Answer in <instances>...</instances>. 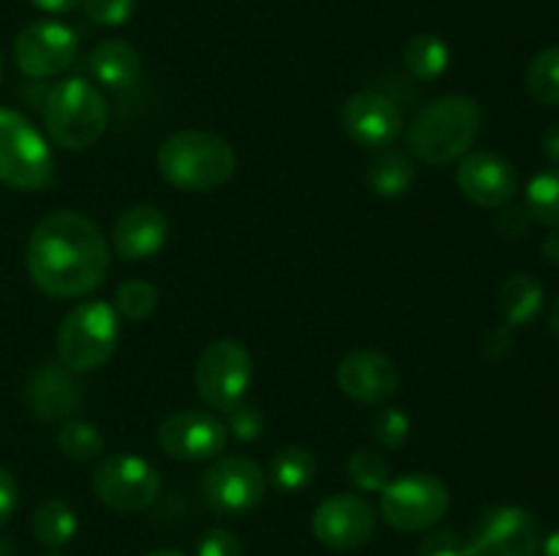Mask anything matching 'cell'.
I'll return each instance as SVG.
<instances>
[{
  "mask_svg": "<svg viewBox=\"0 0 559 556\" xmlns=\"http://www.w3.org/2000/svg\"><path fill=\"white\" fill-rule=\"evenodd\" d=\"M418 556H469V537L459 529H429L420 540Z\"/></svg>",
  "mask_w": 559,
  "mask_h": 556,
  "instance_id": "d6a6232c",
  "label": "cell"
},
{
  "mask_svg": "<svg viewBox=\"0 0 559 556\" xmlns=\"http://www.w3.org/2000/svg\"><path fill=\"white\" fill-rule=\"evenodd\" d=\"M544 283L530 276V273H516V276L506 278L500 292H497V309H500L502 322L511 327L533 325L540 311H544Z\"/></svg>",
  "mask_w": 559,
  "mask_h": 556,
  "instance_id": "44dd1931",
  "label": "cell"
},
{
  "mask_svg": "<svg viewBox=\"0 0 559 556\" xmlns=\"http://www.w3.org/2000/svg\"><path fill=\"white\" fill-rule=\"evenodd\" d=\"M47 556H60V554H47Z\"/></svg>",
  "mask_w": 559,
  "mask_h": 556,
  "instance_id": "bcb514c9",
  "label": "cell"
},
{
  "mask_svg": "<svg viewBox=\"0 0 559 556\" xmlns=\"http://www.w3.org/2000/svg\"><path fill=\"white\" fill-rule=\"evenodd\" d=\"M371 436L382 450H402L409 439V418L404 409L382 403L371 418Z\"/></svg>",
  "mask_w": 559,
  "mask_h": 556,
  "instance_id": "4dcf8cb0",
  "label": "cell"
},
{
  "mask_svg": "<svg viewBox=\"0 0 559 556\" xmlns=\"http://www.w3.org/2000/svg\"><path fill=\"white\" fill-rule=\"evenodd\" d=\"M31 3L47 14H69V11L80 9L82 0H31Z\"/></svg>",
  "mask_w": 559,
  "mask_h": 556,
  "instance_id": "ab89813d",
  "label": "cell"
},
{
  "mask_svg": "<svg viewBox=\"0 0 559 556\" xmlns=\"http://www.w3.org/2000/svg\"><path fill=\"white\" fill-rule=\"evenodd\" d=\"M267 478L257 461L246 456H218L202 474V496L218 516H246L262 505Z\"/></svg>",
  "mask_w": 559,
  "mask_h": 556,
  "instance_id": "30bf717a",
  "label": "cell"
},
{
  "mask_svg": "<svg viewBox=\"0 0 559 556\" xmlns=\"http://www.w3.org/2000/svg\"><path fill=\"white\" fill-rule=\"evenodd\" d=\"M524 205L538 223L549 229L559 227V167L544 169L530 180Z\"/></svg>",
  "mask_w": 559,
  "mask_h": 556,
  "instance_id": "4316f807",
  "label": "cell"
},
{
  "mask_svg": "<svg viewBox=\"0 0 559 556\" xmlns=\"http://www.w3.org/2000/svg\"><path fill=\"white\" fill-rule=\"evenodd\" d=\"M145 556H186V554H180V551L175 548H156V551H147Z\"/></svg>",
  "mask_w": 559,
  "mask_h": 556,
  "instance_id": "ee69618b",
  "label": "cell"
},
{
  "mask_svg": "<svg viewBox=\"0 0 559 556\" xmlns=\"http://www.w3.org/2000/svg\"><path fill=\"white\" fill-rule=\"evenodd\" d=\"M540 545L538 518L519 505L491 507L469 534V556H538Z\"/></svg>",
  "mask_w": 559,
  "mask_h": 556,
  "instance_id": "8fae6325",
  "label": "cell"
},
{
  "mask_svg": "<svg viewBox=\"0 0 559 556\" xmlns=\"http://www.w3.org/2000/svg\"><path fill=\"white\" fill-rule=\"evenodd\" d=\"M456 185L473 205L497 210V207L516 200L519 172L500 153L469 150L459 161Z\"/></svg>",
  "mask_w": 559,
  "mask_h": 556,
  "instance_id": "2e32d148",
  "label": "cell"
},
{
  "mask_svg": "<svg viewBox=\"0 0 559 556\" xmlns=\"http://www.w3.org/2000/svg\"><path fill=\"white\" fill-rule=\"evenodd\" d=\"M366 183L382 200H399L413 189L415 167L407 153L385 147V150H377V156L369 161Z\"/></svg>",
  "mask_w": 559,
  "mask_h": 556,
  "instance_id": "7402d4cb",
  "label": "cell"
},
{
  "mask_svg": "<svg viewBox=\"0 0 559 556\" xmlns=\"http://www.w3.org/2000/svg\"><path fill=\"white\" fill-rule=\"evenodd\" d=\"M451 510V491L437 474L409 472L380 491V516L396 532H429Z\"/></svg>",
  "mask_w": 559,
  "mask_h": 556,
  "instance_id": "52a82bcc",
  "label": "cell"
},
{
  "mask_svg": "<svg viewBox=\"0 0 559 556\" xmlns=\"http://www.w3.org/2000/svg\"><path fill=\"white\" fill-rule=\"evenodd\" d=\"M197 556H243V543L229 529H207L197 540Z\"/></svg>",
  "mask_w": 559,
  "mask_h": 556,
  "instance_id": "d590c367",
  "label": "cell"
},
{
  "mask_svg": "<svg viewBox=\"0 0 559 556\" xmlns=\"http://www.w3.org/2000/svg\"><path fill=\"white\" fill-rule=\"evenodd\" d=\"M156 167L173 189L205 194L233 180L238 156L235 147L213 131L180 129L158 145Z\"/></svg>",
  "mask_w": 559,
  "mask_h": 556,
  "instance_id": "3957f363",
  "label": "cell"
},
{
  "mask_svg": "<svg viewBox=\"0 0 559 556\" xmlns=\"http://www.w3.org/2000/svg\"><path fill=\"white\" fill-rule=\"evenodd\" d=\"M540 150H544V156L549 158L551 164L559 167V120L544 131V136H540Z\"/></svg>",
  "mask_w": 559,
  "mask_h": 556,
  "instance_id": "f35d334b",
  "label": "cell"
},
{
  "mask_svg": "<svg viewBox=\"0 0 559 556\" xmlns=\"http://www.w3.org/2000/svg\"><path fill=\"white\" fill-rule=\"evenodd\" d=\"M549 330L559 341V294L555 298V303H551V311H549Z\"/></svg>",
  "mask_w": 559,
  "mask_h": 556,
  "instance_id": "7bdbcfd3",
  "label": "cell"
},
{
  "mask_svg": "<svg viewBox=\"0 0 559 556\" xmlns=\"http://www.w3.org/2000/svg\"><path fill=\"white\" fill-rule=\"evenodd\" d=\"M33 534L47 548H63L76 534V512L63 499H44L33 510Z\"/></svg>",
  "mask_w": 559,
  "mask_h": 556,
  "instance_id": "d4e9b609",
  "label": "cell"
},
{
  "mask_svg": "<svg viewBox=\"0 0 559 556\" xmlns=\"http://www.w3.org/2000/svg\"><path fill=\"white\" fill-rule=\"evenodd\" d=\"M80 55L74 27L55 20H38L22 27L14 38V63L31 80L60 76Z\"/></svg>",
  "mask_w": 559,
  "mask_h": 556,
  "instance_id": "7c38bea8",
  "label": "cell"
},
{
  "mask_svg": "<svg viewBox=\"0 0 559 556\" xmlns=\"http://www.w3.org/2000/svg\"><path fill=\"white\" fill-rule=\"evenodd\" d=\"M120 341V316L107 300H82L58 327V360L74 374H91L109 363Z\"/></svg>",
  "mask_w": 559,
  "mask_h": 556,
  "instance_id": "5b68a950",
  "label": "cell"
},
{
  "mask_svg": "<svg viewBox=\"0 0 559 556\" xmlns=\"http://www.w3.org/2000/svg\"><path fill=\"white\" fill-rule=\"evenodd\" d=\"M41 112L49 140L71 153L96 145L109 123V107L102 90L82 76L55 82L44 98Z\"/></svg>",
  "mask_w": 559,
  "mask_h": 556,
  "instance_id": "277c9868",
  "label": "cell"
},
{
  "mask_svg": "<svg viewBox=\"0 0 559 556\" xmlns=\"http://www.w3.org/2000/svg\"><path fill=\"white\" fill-rule=\"evenodd\" d=\"M404 65L418 82H435L451 65V49L437 33H418L404 44Z\"/></svg>",
  "mask_w": 559,
  "mask_h": 556,
  "instance_id": "603a6c76",
  "label": "cell"
},
{
  "mask_svg": "<svg viewBox=\"0 0 559 556\" xmlns=\"http://www.w3.org/2000/svg\"><path fill=\"white\" fill-rule=\"evenodd\" d=\"M254 382V358L235 338H218L202 349L194 365V385L202 401L216 412L227 414L243 403Z\"/></svg>",
  "mask_w": 559,
  "mask_h": 556,
  "instance_id": "ba28073f",
  "label": "cell"
},
{
  "mask_svg": "<svg viewBox=\"0 0 559 556\" xmlns=\"http://www.w3.org/2000/svg\"><path fill=\"white\" fill-rule=\"evenodd\" d=\"M342 129L355 145L385 150L402 136L404 114L391 96L380 90L353 93L338 109Z\"/></svg>",
  "mask_w": 559,
  "mask_h": 556,
  "instance_id": "9a60e30c",
  "label": "cell"
},
{
  "mask_svg": "<svg viewBox=\"0 0 559 556\" xmlns=\"http://www.w3.org/2000/svg\"><path fill=\"white\" fill-rule=\"evenodd\" d=\"M80 374L66 368L63 363H44L27 379V409L33 418L44 420V423H55V420H66L82 407L85 392H82Z\"/></svg>",
  "mask_w": 559,
  "mask_h": 556,
  "instance_id": "ac0fdd59",
  "label": "cell"
},
{
  "mask_svg": "<svg viewBox=\"0 0 559 556\" xmlns=\"http://www.w3.org/2000/svg\"><path fill=\"white\" fill-rule=\"evenodd\" d=\"M497 210L500 213L495 216V232L500 234V238L519 240V238H524L530 229H533L535 218L530 216V210L524 202L522 205H513V202H508V205L497 207Z\"/></svg>",
  "mask_w": 559,
  "mask_h": 556,
  "instance_id": "e575fe53",
  "label": "cell"
},
{
  "mask_svg": "<svg viewBox=\"0 0 559 556\" xmlns=\"http://www.w3.org/2000/svg\"><path fill=\"white\" fill-rule=\"evenodd\" d=\"M317 478V458L309 447L289 445L278 450L271 461V480L284 494L306 491Z\"/></svg>",
  "mask_w": 559,
  "mask_h": 556,
  "instance_id": "cb8c5ba5",
  "label": "cell"
},
{
  "mask_svg": "<svg viewBox=\"0 0 559 556\" xmlns=\"http://www.w3.org/2000/svg\"><path fill=\"white\" fill-rule=\"evenodd\" d=\"M0 180L16 191H41L55 180L47 136L11 107H0Z\"/></svg>",
  "mask_w": 559,
  "mask_h": 556,
  "instance_id": "8992f818",
  "label": "cell"
},
{
  "mask_svg": "<svg viewBox=\"0 0 559 556\" xmlns=\"http://www.w3.org/2000/svg\"><path fill=\"white\" fill-rule=\"evenodd\" d=\"M16 505H20V485L9 469L0 467V527H5L14 518Z\"/></svg>",
  "mask_w": 559,
  "mask_h": 556,
  "instance_id": "74e56055",
  "label": "cell"
},
{
  "mask_svg": "<svg viewBox=\"0 0 559 556\" xmlns=\"http://www.w3.org/2000/svg\"><path fill=\"white\" fill-rule=\"evenodd\" d=\"M5 76V65H3V55H0V82H3Z\"/></svg>",
  "mask_w": 559,
  "mask_h": 556,
  "instance_id": "f6af8a7d",
  "label": "cell"
},
{
  "mask_svg": "<svg viewBox=\"0 0 559 556\" xmlns=\"http://www.w3.org/2000/svg\"><path fill=\"white\" fill-rule=\"evenodd\" d=\"M540 554H544V556H559V529H557V532H551L549 537L544 540V545H540Z\"/></svg>",
  "mask_w": 559,
  "mask_h": 556,
  "instance_id": "b9f144b4",
  "label": "cell"
},
{
  "mask_svg": "<svg viewBox=\"0 0 559 556\" xmlns=\"http://www.w3.org/2000/svg\"><path fill=\"white\" fill-rule=\"evenodd\" d=\"M229 431L213 412L180 409L158 425V447L183 463L213 461L227 450Z\"/></svg>",
  "mask_w": 559,
  "mask_h": 556,
  "instance_id": "4fadbf2b",
  "label": "cell"
},
{
  "mask_svg": "<svg viewBox=\"0 0 559 556\" xmlns=\"http://www.w3.org/2000/svg\"><path fill=\"white\" fill-rule=\"evenodd\" d=\"M338 390L364 407L391 403L399 392V371L388 354L374 349H355L336 368Z\"/></svg>",
  "mask_w": 559,
  "mask_h": 556,
  "instance_id": "e0dca14e",
  "label": "cell"
},
{
  "mask_svg": "<svg viewBox=\"0 0 559 556\" xmlns=\"http://www.w3.org/2000/svg\"><path fill=\"white\" fill-rule=\"evenodd\" d=\"M540 251H544V256L551 262V265L559 267V227H555L549 234H546L544 243H540Z\"/></svg>",
  "mask_w": 559,
  "mask_h": 556,
  "instance_id": "60d3db41",
  "label": "cell"
},
{
  "mask_svg": "<svg viewBox=\"0 0 559 556\" xmlns=\"http://www.w3.org/2000/svg\"><path fill=\"white\" fill-rule=\"evenodd\" d=\"M377 529V510L358 494H331L314 507L311 532L325 548L355 551L371 540Z\"/></svg>",
  "mask_w": 559,
  "mask_h": 556,
  "instance_id": "5bb4252c",
  "label": "cell"
},
{
  "mask_svg": "<svg viewBox=\"0 0 559 556\" xmlns=\"http://www.w3.org/2000/svg\"><path fill=\"white\" fill-rule=\"evenodd\" d=\"M227 431L229 436H235L238 442H257L262 434H265V418H262L260 409L254 403H238L235 409L227 412Z\"/></svg>",
  "mask_w": 559,
  "mask_h": 556,
  "instance_id": "836d02e7",
  "label": "cell"
},
{
  "mask_svg": "<svg viewBox=\"0 0 559 556\" xmlns=\"http://www.w3.org/2000/svg\"><path fill=\"white\" fill-rule=\"evenodd\" d=\"M87 71L98 85L109 90H126L142 76V55L123 38H104L87 55Z\"/></svg>",
  "mask_w": 559,
  "mask_h": 556,
  "instance_id": "ffe728a7",
  "label": "cell"
},
{
  "mask_svg": "<svg viewBox=\"0 0 559 556\" xmlns=\"http://www.w3.org/2000/svg\"><path fill=\"white\" fill-rule=\"evenodd\" d=\"M136 0H82V14L102 27H120L134 16Z\"/></svg>",
  "mask_w": 559,
  "mask_h": 556,
  "instance_id": "1f68e13d",
  "label": "cell"
},
{
  "mask_svg": "<svg viewBox=\"0 0 559 556\" xmlns=\"http://www.w3.org/2000/svg\"><path fill=\"white\" fill-rule=\"evenodd\" d=\"M344 469H347L349 483L366 494H380L391 483V461L380 450L360 447V450L349 452Z\"/></svg>",
  "mask_w": 559,
  "mask_h": 556,
  "instance_id": "83f0119b",
  "label": "cell"
},
{
  "mask_svg": "<svg viewBox=\"0 0 559 556\" xmlns=\"http://www.w3.org/2000/svg\"><path fill=\"white\" fill-rule=\"evenodd\" d=\"M480 134V107L473 96L448 93L418 109L407 129L409 156L431 167L462 161Z\"/></svg>",
  "mask_w": 559,
  "mask_h": 556,
  "instance_id": "7a4b0ae2",
  "label": "cell"
},
{
  "mask_svg": "<svg viewBox=\"0 0 559 556\" xmlns=\"http://www.w3.org/2000/svg\"><path fill=\"white\" fill-rule=\"evenodd\" d=\"M33 283L58 300L85 298L109 270V245L98 223L80 210H55L33 227L25 249Z\"/></svg>",
  "mask_w": 559,
  "mask_h": 556,
  "instance_id": "6da1fadb",
  "label": "cell"
},
{
  "mask_svg": "<svg viewBox=\"0 0 559 556\" xmlns=\"http://www.w3.org/2000/svg\"><path fill=\"white\" fill-rule=\"evenodd\" d=\"M167 238L169 221L162 207L142 202V205H134L126 213H120L112 232L115 254L126 262L153 259L167 245Z\"/></svg>",
  "mask_w": 559,
  "mask_h": 556,
  "instance_id": "d6986e66",
  "label": "cell"
},
{
  "mask_svg": "<svg viewBox=\"0 0 559 556\" xmlns=\"http://www.w3.org/2000/svg\"><path fill=\"white\" fill-rule=\"evenodd\" d=\"M513 349V327L511 325H495L484 333L480 338V354L489 363H500L508 352Z\"/></svg>",
  "mask_w": 559,
  "mask_h": 556,
  "instance_id": "8d00e7d4",
  "label": "cell"
},
{
  "mask_svg": "<svg viewBox=\"0 0 559 556\" xmlns=\"http://www.w3.org/2000/svg\"><path fill=\"white\" fill-rule=\"evenodd\" d=\"M58 447L66 458L76 463L96 461L104 452V434L91 420H69L58 431Z\"/></svg>",
  "mask_w": 559,
  "mask_h": 556,
  "instance_id": "f1b7e54d",
  "label": "cell"
},
{
  "mask_svg": "<svg viewBox=\"0 0 559 556\" xmlns=\"http://www.w3.org/2000/svg\"><path fill=\"white\" fill-rule=\"evenodd\" d=\"M93 494L112 512L136 516L158 499L162 474L147 458L134 452H112L93 469Z\"/></svg>",
  "mask_w": 559,
  "mask_h": 556,
  "instance_id": "9c48e42d",
  "label": "cell"
},
{
  "mask_svg": "<svg viewBox=\"0 0 559 556\" xmlns=\"http://www.w3.org/2000/svg\"><path fill=\"white\" fill-rule=\"evenodd\" d=\"M524 85L533 101L540 107H557L559 104V47H546L530 60Z\"/></svg>",
  "mask_w": 559,
  "mask_h": 556,
  "instance_id": "484cf974",
  "label": "cell"
},
{
  "mask_svg": "<svg viewBox=\"0 0 559 556\" xmlns=\"http://www.w3.org/2000/svg\"><path fill=\"white\" fill-rule=\"evenodd\" d=\"M115 311L120 319L142 322L156 311L158 305V289L156 283L145 281V278H129L115 292Z\"/></svg>",
  "mask_w": 559,
  "mask_h": 556,
  "instance_id": "f546056e",
  "label": "cell"
}]
</instances>
